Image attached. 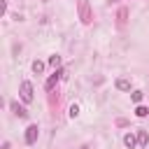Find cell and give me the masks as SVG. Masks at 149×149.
<instances>
[{"mask_svg": "<svg viewBox=\"0 0 149 149\" xmlns=\"http://www.w3.org/2000/svg\"><path fill=\"white\" fill-rule=\"evenodd\" d=\"M49 65H51V68H58V65H61V56H56V54H54V56L49 58Z\"/></svg>", "mask_w": 149, "mask_h": 149, "instance_id": "cell-12", "label": "cell"}, {"mask_svg": "<svg viewBox=\"0 0 149 149\" xmlns=\"http://www.w3.org/2000/svg\"><path fill=\"white\" fill-rule=\"evenodd\" d=\"M2 149H12V144L9 142H2Z\"/></svg>", "mask_w": 149, "mask_h": 149, "instance_id": "cell-16", "label": "cell"}, {"mask_svg": "<svg viewBox=\"0 0 149 149\" xmlns=\"http://www.w3.org/2000/svg\"><path fill=\"white\" fill-rule=\"evenodd\" d=\"M135 116H140V119L149 116V107H144V105H137V107H135Z\"/></svg>", "mask_w": 149, "mask_h": 149, "instance_id": "cell-10", "label": "cell"}, {"mask_svg": "<svg viewBox=\"0 0 149 149\" xmlns=\"http://www.w3.org/2000/svg\"><path fill=\"white\" fill-rule=\"evenodd\" d=\"M137 144H140V147H147V144H149V133H147L144 128H137Z\"/></svg>", "mask_w": 149, "mask_h": 149, "instance_id": "cell-5", "label": "cell"}, {"mask_svg": "<svg viewBox=\"0 0 149 149\" xmlns=\"http://www.w3.org/2000/svg\"><path fill=\"white\" fill-rule=\"evenodd\" d=\"M126 16H128V9H126V7H121V9H119V14H116V23H119V26H123V23H126Z\"/></svg>", "mask_w": 149, "mask_h": 149, "instance_id": "cell-9", "label": "cell"}, {"mask_svg": "<svg viewBox=\"0 0 149 149\" xmlns=\"http://www.w3.org/2000/svg\"><path fill=\"white\" fill-rule=\"evenodd\" d=\"M130 100H133V102H140V100H142V91H133V93H130Z\"/></svg>", "mask_w": 149, "mask_h": 149, "instance_id": "cell-14", "label": "cell"}, {"mask_svg": "<svg viewBox=\"0 0 149 149\" xmlns=\"http://www.w3.org/2000/svg\"><path fill=\"white\" fill-rule=\"evenodd\" d=\"M12 112H14L16 116H21V119H26V116H28V112H26V107H21V105H19L16 100L12 102Z\"/></svg>", "mask_w": 149, "mask_h": 149, "instance_id": "cell-7", "label": "cell"}, {"mask_svg": "<svg viewBox=\"0 0 149 149\" xmlns=\"http://www.w3.org/2000/svg\"><path fill=\"white\" fill-rule=\"evenodd\" d=\"M123 144H126L128 149H133V147L137 144V135H133V133H126V135H123Z\"/></svg>", "mask_w": 149, "mask_h": 149, "instance_id": "cell-8", "label": "cell"}, {"mask_svg": "<svg viewBox=\"0 0 149 149\" xmlns=\"http://www.w3.org/2000/svg\"><path fill=\"white\" fill-rule=\"evenodd\" d=\"M37 135H40L37 123H30V126L26 128V144H35V142H37Z\"/></svg>", "mask_w": 149, "mask_h": 149, "instance_id": "cell-3", "label": "cell"}, {"mask_svg": "<svg viewBox=\"0 0 149 149\" xmlns=\"http://www.w3.org/2000/svg\"><path fill=\"white\" fill-rule=\"evenodd\" d=\"M79 19H81V23H86V26L93 21V14H91V7H88L86 0H79Z\"/></svg>", "mask_w": 149, "mask_h": 149, "instance_id": "cell-1", "label": "cell"}, {"mask_svg": "<svg viewBox=\"0 0 149 149\" xmlns=\"http://www.w3.org/2000/svg\"><path fill=\"white\" fill-rule=\"evenodd\" d=\"M109 2H121V0H109Z\"/></svg>", "mask_w": 149, "mask_h": 149, "instance_id": "cell-17", "label": "cell"}, {"mask_svg": "<svg viewBox=\"0 0 149 149\" xmlns=\"http://www.w3.org/2000/svg\"><path fill=\"white\" fill-rule=\"evenodd\" d=\"M81 149H88V147H86V144H84V147H81Z\"/></svg>", "mask_w": 149, "mask_h": 149, "instance_id": "cell-18", "label": "cell"}, {"mask_svg": "<svg viewBox=\"0 0 149 149\" xmlns=\"http://www.w3.org/2000/svg\"><path fill=\"white\" fill-rule=\"evenodd\" d=\"M7 12V0H0V16H5Z\"/></svg>", "mask_w": 149, "mask_h": 149, "instance_id": "cell-15", "label": "cell"}, {"mask_svg": "<svg viewBox=\"0 0 149 149\" xmlns=\"http://www.w3.org/2000/svg\"><path fill=\"white\" fill-rule=\"evenodd\" d=\"M68 116H70V119H77V116H79V107H77V105H72V107H70V112H68Z\"/></svg>", "mask_w": 149, "mask_h": 149, "instance_id": "cell-13", "label": "cell"}, {"mask_svg": "<svg viewBox=\"0 0 149 149\" xmlns=\"http://www.w3.org/2000/svg\"><path fill=\"white\" fill-rule=\"evenodd\" d=\"M114 86H116L119 91H130V79H126V77H119V79L114 81Z\"/></svg>", "mask_w": 149, "mask_h": 149, "instance_id": "cell-6", "label": "cell"}, {"mask_svg": "<svg viewBox=\"0 0 149 149\" xmlns=\"http://www.w3.org/2000/svg\"><path fill=\"white\" fill-rule=\"evenodd\" d=\"M42 70H44V63H42V61H33V72H35V74H40Z\"/></svg>", "mask_w": 149, "mask_h": 149, "instance_id": "cell-11", "label": "cell"}, {"mask_svg": "<svg viewBox=\"0 0 149 149\" xmlns=\"http://www.w3.org/2000/svg\"><path fill=\"white\" fill-rule=\"evenodd\" d=\"M19 95H21V100H23V102H33V84H30L28 79H23V81H21Z\"/></svg>", "mask_w": 149, "mask_h": 149, "instance_id": "cell-2", "label": "cell"}, {"mask_svg": "<svg viewBox=\"0 0 149 149\" xmlns=\"http://www.w3.org/2000/svg\"><path fill=\"white\" fill-rule=\"evenodd\" d=\"M61 77H63V70H56V72H54V74H51V77L47 79L44 88H47V91H54V86L58 84V79H61Z\"/></svg>", "mask_w": 149, "mask_h": 149, "instance_id": "cell-4", "label": "cell"}]
</instances>
